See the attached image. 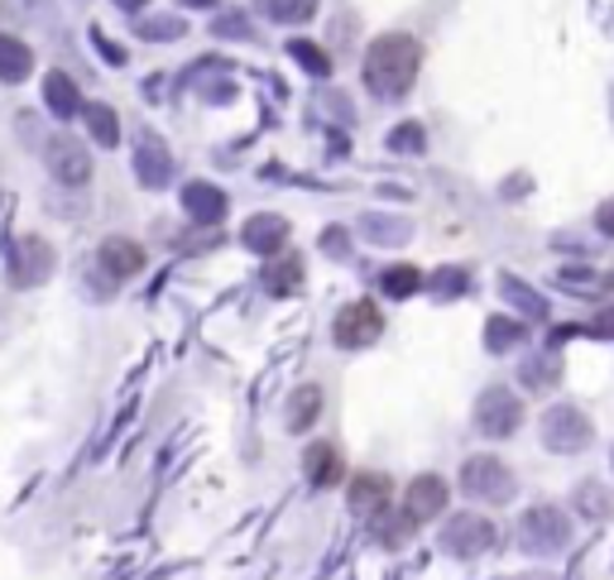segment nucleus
Returning a JSON list of instances; mask_svg holds the SVG:
<instances>
[{
    "label": "nucleus",
    "mask_w": 614,
    "mask_h": 580,
    "mask_svg": "<svg viewBox=\"0 0 614 580\" xmlns=\"http://www.w3.org/2000/svg\"><path fill=\"white\" fill-rule=\"evenodd\" d=\"M370 527H375V537H380V547H403V543H413V533H417V523L403 509H384L380 518H370Z\"/></svg>",
    "instance_id": "obj_28"
},
{
    "label": "nucleus",
    "mask_w": 614,
    "mask_h": 580,
    "mask_svg": "<svg viewBox=\"0 0 614 580\" xmlns=\"http://www.w3.org/2000/svg\"><path fill=\"white\" fill-rule=\"evenodd\" d=\"M389 149L394 154H427V130L423 121H403L389 130Z\"/></svg>",
    "instance_id": "obj_32"
},
{
    "label": "nucleus",
    "mask_w": 614,
    "mask_h": 580,
    "mask_svg": "<svg viewBox=\"0 0 614 580\" xmlns=\"http://www.w3.org/2000/svg\"><path fill=\"white\" fill-rule=\"evenodd\" d=\"M115 5H121V10H130V15H135V10H145L149 0H115Z\"/></svg>",
    "instance_id": "obj_38"
},
{
    "label": "nucleus",
    "mask_w": 614,
    "mask_h": 580,
    "mask_svg": "<svg viewBox=\"0 0 614 580\" xmlns=\"http://www.w3.org/2000/svg\"><path fill=\"white\" fill-rule=\"evenodd\" d=\"M500 293H504V302L509 308H518L524 316H547V298L538 293V288H528L524 279H514V274H500Z\"/></svg>",
    "instance_id": "obj_27"
},
{
    "label": "nucleus",
    "mask_w": 614,
    "mask_h": 580,
    "mask_svg": "<svg viewBox=\"0 0 614 580\" xmlns=\"http://www.w3.org/2000/svg\"><path fill=\"white\" fill-rule=\"evenodd\" d=\"M289 58H298L312 77H332V53L322 44H312V38H289Z\"/></svg>",
    "instance_id": "obj_31"
},
{
    "label": "nucleus",
    "mask_w": 614,
    "mask_h": 580,
    "mask_svg": "<svg viewBox=\"0 0 614 580\" xmlns=\"http://www.w3.org/2000/svg\"><path fill=\"white\" fill-rule=\"evenodd\" d=\"M557 379H561V355L557 350H538V355H524V360H518V389L552 393Z\"/></svg>",
    "instance_id": "obj_19"
},
{
    "label": "nucleus",
    "mask_w": 614,
    "mask_h": 580,
    "mask_svg": "<svg viewBox=\"0 0 614 580\" xmlns=\"http://www.w3.org/2000/svg\"><path fill=\"white\" fill-rule=\"evenodd\" d=\"M259 10H265L273 24H308L317 15V0H259Z\"/></svg>",
    "instance_id": "obj_29"
},
{
    "label": "nucleus",
    "mask_w": 614,
    "mask_h": 580,
    "mask_svg": "<svg viewBox=\"0 0 614 580\" xmlns=\"http://www.w3.org/2000/svg\"><path fill=\"white\" fill-rule=\"evenodd\" d=\"M610 470H614V451H610Z\"/></svg>",
    "instance_id": "obj_39"
},
{
    "label": "nucleus",
    "mask_w": 614,
    "mask_h": 580,
    "mask_svg": "<svg viewBox=\"0 0 614 580\" xmlns=\"http://www.w3.org/2000/svg\"><path fill=\"white\" fill-rule=\"evenodd\" d=\"M524 413H528V408H524V393L509 389V384L480 389L476 408H470V417H476V432H480V437H494V442L514 437V432L524 427Z\"/></svg>",
    "instance_id": "obj_6"
},
{
    "label": "nucleus",
    "mask_w": 614,
    "mask_h": 580,
    "mask_svg": "<svg viewBox=\"0 0 614 580\" xmlns=\"http://www.w3.org/2000/svg\"><path fill=\"white\" fill-rule=\"evenodd\" d=\"M427 288L442 298V302H456L470 293V269H461V264H447V269H437L433 279H427Z\"/></svg>",
    "instance_id": "obj_30"
},
{
    "label": "nucleus",
    "mask_w": 614,
    "mask_h": 580,
    "mask_svg": "<svg viewBox=\"0 0 614 580\" xmlns=\"http://www.w3.org/2000/svg\"><path fill=\"white\" fill-rule=\"evenodd\" d=\"M303 475L312 490H336L346 480V456L336 442H312L303 451Z\"/></svg>",
    "instance_id": "obj_15"
},
{
    "label": "nucleus",
    "mask_w": 614,
    "mask_h": 580,
    "mask_svg": "<svg viewBox=\"0 0 614 580\" xmlns=\"http://www.w3.org/2000/svg\"><path fill=\"white\" fill-rule=\"evenodd\" d=\"M82 121H87V135L97 140V149H115V144H121V115H115L107 101L82 105Z\"/></svg>",
    "instance_id": "obj_23"
},
{
    "label": "nucleus",
    "mask_w": 614,
    "mask_h": 580,
    "mask_svg": "<svg viewBox=\"0 0 614 580\" xmlns=\"http://www.w3.org/2000/svg\"><path fill=\"white\" fill-rule=\"evenodd\" d=\"M451 504V484L442 480V475L433 470H423V475H413L409 484H403V513L423 527V523H437L442 513H447Z\"/></svg>",
    "instance_id": "obj_9"
},
{
    "label": "nucleus",
    "mask_w": 614,
    "mask_h": 580,
    "mask_svg": "<svg viewBox=\"0 0 614 580\" xmlns=\"http://www.w3.org/2000/svg\"><path fill=\"white\" fill-rule=\"evenodd\" d=\"M360 235L370 245H403L413 235V221L403 216H380V211H370V216H360Z\"/></svg>",
    "instance_id": "obj_25"
},
{
    "label": "nucleus",
    "mask_w": 614,
    "mask_h": 580,
    "mask_svg": "<svg viewBox=\"0 0 614 580\" xmlns=\"http://www.w3.org/2000/svg\"><path fill=\"white\" fill-rule=\"evenodd\" d=\"M538 442L557 456H581L595 446V422L585 417V408H577V403H552L538 417Z\"/></svg>",
    "instance_id": "obj_4"
},
{
    "label": "nucleus",
    "mask_w": 614,
    "mask_h": 580,
    "mask_svg": "<svg viewBox=\"0 0 614 580\" xmlns=\"http://www.w3.org/2000/svg\"><path fill=\"white\" fill-rule=\"evenodd\" d=\"M58 269V249L44 241V235H20L15 249H10V283L15 288H38L48 283Z\"/></svg>",
    "instance_id": "obj_8"
},
{
    "label": "nucleus",
    "mask_w": 614,
    "mask_h": 580,
    "mask_svg": "<svg viewBox=\"0 0 614 580\" xmlns=\"http://www.w3.org/2000/svg\"><path fill=\"white\" fill-rule=\"evenodd\" d=\"M265 293L269 298H289V293H303V279H308V264H303V255H273L269 264H265Z\"/></svg>",
    "instance_id": "obj_17"
},
{
    "label": "nucleus",
    "mask_w": 614,
    "mask_h": 580,
    "mask_svg": "<svg viewBox=\"0 0 614 580\" xmlns=\"http://www.w3.org/2000/svg\"><path fill=\"white\" fill-rule=\"evenodd\" d=\"M571 537H577V523H571V513L557 504H533L518 513V523H514V543H518V551H528V557H561V551L571 547Z\"/></svg>",
    "instance_id": "obj_2"
},
{
    "label": "nucleus",
    "mask_w": 614,
    "mask_h": 580,
    "mask_svg": "<svg viewBox=\"0 0 614 580\" xmlns=\"http://www.w3.org/2000/svg\"><path fill=\"white\" fill-rule=\"evenodd\" d=\"M346 504L356 509L365 523L380 518L384 509H394V480H389L384 470H356L346 484Z\"/></svg>",
    "instance_id": "obj_12"
},
{
    "label": "nucleus",
    "mask_w": 614,
    "mask_h": 580,
    "mask_svg": "<svg viewBox=\"0 0 614 580\" xmlns=\"http://www.w3.org/2000/svg\"><path fill=\"white\" fill-rule=\"evenodd\" d=\"M34 72V48L15 34H0V82H24Z\"/></svg>",
    "instance_id": "obj_24"
},
{
    "label": "nucleus",
    "mask_w": 614,
    "mask_h": 580,
    "mask_svg": "<svg viewBox=\"0 0 614 580\" xmlns=\"http://www.w3.org/2000/svg\"><path fill=\"white\" fill-rule=\"evenodd\" d=\"M44 164H48V174H54L63 188H82V182H91V154H87V144L72 140V135L48 140L44 144Z\"/></svg>",
    "instance_id": "obj_10"
},
{
    "label": "nucleus",
    "mask_w": 614,
    "mask_h": 580,
    "mask_svg": "<svg viewBox=\"0 0 614 580\" xmlns=\"http://www.w3.org/2000/svg\"><path fill=\"white\" fill-rule=\"evenodd\" d=\"M427 288V274L417 264H389L380 274V293L384 298H417Z\"/></svg>",
    "instance_id": "obj_26"
},
{
    "label": "nucleus",
    "mask_w": 614,
    "mask_h": 580,
    "mask_svg": "<svg viewBox=\"0 0 614 580\" xmlns=\"http://www.w3.org/2000/svg\"><path fill=\"white\" fill-rule=\"evenodd\" d=\"M322 249H326V255H332V259H346V255H350V245H346V231H342V226H326V231H322Z\"/></svg>",
    "instance_id": "obj_35"
},
{
    "label": "nucleus",
    "mask_w": 614,
    "mask_h": 580,
    "mask_svg": "<svg viewBox=\"0 0 614 580\" xmlns=\"http://www.w3.org/2000/svg\"><path fill=\"white\" fill-rule=\"evenodd\" d=\"M322 408H326L322 384H298L289 393V408H283V422H289V432H312L317 417H322Z\"/></svg>",
    "instance_id": "obj_20"
},
{
    "label": "nucleus",
    "mask_w": 614,
    "mask_h": 580,
    "mask_svg": "<svg viewBox=\"0 0 614 580\" xmlns=\"http://www.w3.org/2000/svg\"><path fill=\"white\" fill-rule=\"evenodd\" d=\"M595 231H600V235H610V241H614V197H605V202L595 207Z\"/></svg>",
    "instance_id": "obj_36"
},
{
    "label": "nucleus",
    "mask_w": 614,
    "mask_h": 580,
    "mask_svg": "<svg viewBox=\"0 0 614 580\" xmlns=\"http://www.w3.org/2000/svg\"><path fill=\"white\" fill-rule=\"evenodd\" d=\"M182 30H188V24H182L178 15H159V20L139 24V34H145V38H182Z\"/></svg>",
    "instance_id": "obj_33"
},
{
    "label": "nucleus",
    "mask_w": 614,
    "mask_h": 580,
    "mask_svg": "<svg viewBox=\"0 0 614 580\" xmlns=\"http://www.w3.org/2000/svg\"><path fill=\"white\" fill-rule=\"evenodd\" d=\"M145 245L139 241H130V235H107L97 249V269H107L115 283H125V279H135V274H145Z\"/></svg>",
    "instance_id": "obj_13"
},
{
    "label": "nucleus",
    "mask_w": 614,
    "mask_h": 580,
    "mask_svg": "<svg viewBox=\"0 0 614 580\" xmlns=\"http://www.w3.org/2000/svg\"><path fill=\"white\" fill-rule=\"evenodd\" d=\"M500 547V527H494L490 513L480 509H461L442 523V551L456 561H480L485 551Z\"/></svg>",
    "instance_id": "obj_5"
},
{
    "label": "nucleus",
    "mask_w": 614,
    "mask_h": 580,
    "mask_svg": "<svg viewBox=\"0 0 614 580\" xmlns=\"http://www.w3.org/2000/svg\"><path fill=\"white\" fill-rule=\"evenodd\" d=\"M524 341H528V322H518V316L494 312L485 322V350L490 355H514Z\"/></svg>",
    "instance_id": "obj_22"
},
{
    "label": "nucleus",
    "mask_w": 614,
    "mask_h": 580,
    "mask_svg": "<svg viewBox=\"0 0 614 580\" xmlns=\"http://www.w3.org/2000/svg\"><path fill=\"white\" fill-rule=\"evenodd\" d=\"M178 5H188V10H212V5H221V0H178Z\"/></svg>",
    "instance_id": "obj_37"
},
{
    "label": "nucleus",
    "mask_w": 614,
    "mask_h": 580,
    "mask_svg": "<svg viewBox=\"0 0 614 580\" xmlns=\"http://www.w3.org/2000/svg\"><path fill=\"white\" fill-rule=\"evenodd\" d=\"M585 336H595V341H614V308L595 312L591 322H585Z\"/></svg>",
    "instance_id": "obj_34"
},
{
    "label": "nucleus",
    "mask_w": 614,
    "mask_h": 580,
    "mask_svg": "<svg viewBox=\"0 0 614 580\" xmlns=\"http://www.w3.org/2000/svg\"><path fill=\"white\" fill-rule=\"evenodd\" d=\"M182 211H188V221H198V226H221L226 211H231V197H226V188L198 178V182L182 188Z\"/></svg>",
    "instance_id": "obj_14"
},
{
    "label": "nucleus",
    "mask_w": 614,
    "mask_h": 580,
    "mask_svg": "<svg viewBox=\"0 0 614 580\" xmlns=\"http://www.w3.org/2000/svg\"><path fill=\"white\" fill-rule=\"evenodd\" d=\"M380 336H384V312H380V302H370V298H350L332 322V341L342 350H365Z\"/></svg>",
    "instance_id": "obj_7"
},
{
    "label": "nucleus",
    "mask_w": 614,
    "mask_h": 580,
    "mask_svg": "<svg viewBox=\"0 0 614 580\" xmlns=\"http://www.w3.org/2000/svg\"><path fill=\"white\" fill-rule=\"evenodd\" d=\"M423 72V44L403 30H389L380 34L370 48H365V63H360V82L375 101H403Z\"/></svg>",
    "instance_id": "obj_1"
},
{
    "label": "nucleus",
    "mask_w": 614,
    "mask_h": 580,
    "mask_svg": "<svg viewBox=\"0 0 614 580\" xmlns=\"http://www.w3.org/2000/svg\"><path fill=\"white\" fill-rule=\"evenodd\" d=\"M44 105L58 115V121H72V115H82V91H77V82L68 72H48L44 77Z\"/></svg>",
    "instance_id": "obj_21"
},
{
    "label": "nucleus",
    "mask_w": 614,
    "mask_h": 580,
    "mask_svg": "<svg viewBox=\"0 0 614 580\" xmlns=\"http://www.w3.org/2000/svg\"><path fill=\"white\" fill-rule=\"evenodd\" d=\"M289 241H293V221L279 216V211H255V216L241 226V245L250 249V255H265V259L283 255Z\"/></svg>",
    "instance_id": "obj_11"
},
{
    "label": "nucleus",
    "mask_w": 614,
    "mask_h": 580,
    "mask_svg": "<svg viewBox=\"0 0 614 580\" xmlns=\"http://www.w3.org/2000/svg\"><path fill=\"white\" fill-rule=\"evenodd\" d=\"M567 509H577V518H585V523H610L614 518V490L605 480H581L577 490H571Z\"/></svg>",
    "instance_id": "obj_18"
},
{
    "label": "nucleus",
    "mask_w": 614,
    "mask_h": 580,
    "mask_svg": "<svg viewBox=\"0 0 614 580\" xmlns=\"http://www.w3.org/2000/svg\"><path fill=\"white\" fill-rule=\"evenodd\" d=\"M135 178L145 182V188H168V182H174V154H168V144L164 140H139L135 144Z\"/></svg>",
    "instance_id": "obj_16"
},
{
    "label": "nucleus",
    "mask_w": 614,
    "mask_h": 580,
    "mask_svg": "<svg viewBox=\"0 0 614 580\" xmlns=\"http://www.w3.org/2000/svg\"><path fill=\"white\" fill-rule=\"evenodd\" d=\"M461 494L470 504H485V509H504L514 504L518 494V475L504 456H466L461 466Z\"/></svg>",
    "instance_id": "obj_3"
},
{
    "label": "nucleus",
    "mask_w": 614,
    "mask_h": 580,
    "mask_svg": "<svg viewBox=\"0 0 614 580\" xmlns=\"http://www.w3.org/2000/svg\"><path fill=\"white\" fill-rule=\"evenodd\" d=\"M533 580H547V576H533Z\"/></svg>",
    "instance_id": "obj_40"
}]
</instances>
